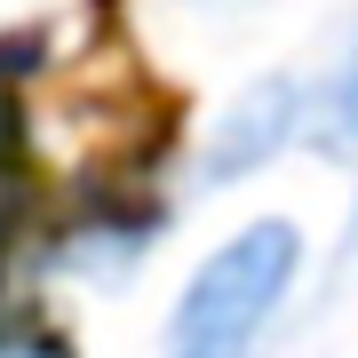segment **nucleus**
Wrapping results in <instances>:
<instances>
[{
  "instance_id": "1",
  "label": "nucleus",
  "mask_w": 358,
  "mask_h": 358,
  "mask_svg": "<svg viewBox=\"0 0 358 358\" xmlns=\"http://www.w3.org/2000/svg\"><path fill=\"white\" fill-rule=\"evenodd\" d=\"M294 279H303V231L287 215L239 223L183 279L176 310H167V358H255L271 319L287 310Z\"/></svg>"
},
{
  "instance_id": "2",
  "label": "nucleus",
  "mask_w": 358,
  "mask_h": 358,
  "mask_svg": "<svg viewBox=\"0 0 358 358\" xmlns=\"http://www.w3.org/2000/svg\"><path fill=\"white\" fill-rule=\"evenodd\" d=\"M287 136H294V88H287V80H263V88L231 112L215 159H207V183H231V176H247V167H263Z\"/></svg>"
},
{
  "instance_id": "3",
  "label": "nucleus",
  "mask_w": 358,
  "mask_h": 358,
  "mask_svg": "<svg viewBox=\"0 0 358 358\" xmlns=\"http://www.w3.org/2000/svg\"><path fill=\"white\" fill-rule=\"evenodd\" d=\"M327 136L334 143H358V40H350L343 72H334V88H327Z\"/></svg>"
},
{
  "instance_id": "4",
  "label": "nucleus",
  "mask_w": 358,
  "mask_h": 358,
  "mask_svg": "<svg viewBox=\"0 0 358 358\" xmlns=\"http://www.w3.org/2000/svg\"><path fill=\"white\" fill-rule=\"evenodd\" d=\"M0 358H40V350H0Z\"/></svg>"
}]
</instances>
